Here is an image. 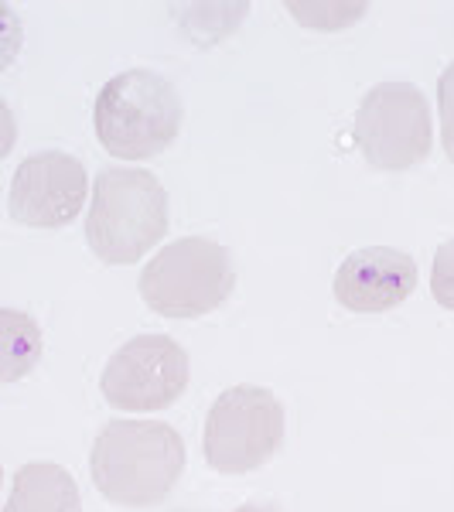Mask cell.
Segmentation results:
<instances>
[{"mask_svg":"<svg viewBox=\"0 0 454 512\" xmlns=\"http://www.w3.org/2000/svg\"><path fill=\"white\" fill-rule=\"evenodd\" d=\"M89 472L113 506H161L185 472V441L161 420H110L96 434Z\"/></svg>","mask_w":454,"mask_h":512,"instance_id":"1","label":"cell"},{"mask_svg":"<svg viewBox=\"0 0 454 512\" xmlns=\"http://www.w3.org/2000/svg\"><path fill=\"white\" fill-rule=\"evenodd\" d=\"M168 222V192L151 171L106 168L96 175L86 243L103 263H137L161 243Z\"/></svg>","mask_w":454,"mask_h":512,"instance_id":"2","label":"cell"},{"mask_svg":"<svg viewBox=\"0 0 454 512\" xmlns=\"http://www.w3.org/2000/svg\"><path fill=\"white\" fill-rule=\"evenodd\" d=\"M181 96L151 69H127L96 96V137L110 158L147 161L168 151L181 130Z\"/></svg>","mask_w":454,"mask_h":512,"instance_id":"3","label":"cell"},{"mask_svg":"<svg viewBox=\"0 0 454 512\" xmlns=\"http://www.w3.org/2000/svg\"><path fill=\"white\" fill-rule=\"evenodd\" d=\"M236 287L233 256L222 243L185 236L140 270V297L161 318H202L222 308Z\"/></svg>","mask_w":454,"mask_h":512,"instance_id":"4","label":"cell"},{"mask_svg":"<svg viewBox=\"0 0 454 512\" xmlns=\"http://www.w3.org/2000/svg\"><path fill=\"white\" fill-rule=\"evenodd\" d=\"M280 444H284V407L263 386H233L219 393L205 417V461L222 475L257 472L280 451Z\"/></svg>","mask_w":454,"mask_h":512,"instance_id":"5","label":"cell"},{"mask_svg":"<svg viewBox=\"0 0 454 512\" xmlns=\"http://www.w3.org/2000/svg\"><path fill=\"white\" fill-rule=\"evenodd\" d=\"M356 144L373 168L407 171L434 147L431 106L414 82H379L356 110Z\"/></svg>","mask_w":454,"mask_h":512,"instance_id":"6","label":"cell"},{"mask_svg":"<svg viewBox=\"0 0 454 512\" xmlns=\"http://www.w3.org/2000/svg\"><path fill=\"white\" fill-rule=\"evenodd\" d=\"M188 386V352L168 335H137L110 355L99 379L106 403L130 414L164 410Z\"/></svg>","mask_w":454,"mask_h":512,"instance_id":"7","label":"cell"},{"mask_svg":"<svg viewBox=\"0 0 454 512\" xmlns=\"http://www.w3.org/2000/svg\"><path fill=\"white\" fill-rule=\"evenodd\" d=\"M89 178L82 161L65 151H38L18 164L7 195L14 222L31 229H62L82 216Z\"/></svg>","mask_w":454,"mask_h":512,"instance_id":"8","label":"cell"},{"mask_svg":"<svg viewBox=\"0 0 454 512\" xmlns=\"http://www.w3.org/2000/svg\"><path fill=\"white\" fill-rule=\"evenodd\" d=\"M417 263L410 253L393 246H362L349 253L335 270V301L356 315L393 311L414 294Z\"/></svg>","mask_w":454,"mask_h":512,"instance_id":"9","label":"cell"},{"mask_svg":"<svg viewBox=\"0 0 454 512\" xmlns=\"http://www.w3.org/2000/svg\"><path fill=\"white\" fill-rule=\"evenodd\" d=\"M4 512H82L79 485L62 465L35 461L18 468Z\"/></svg>","mask_w":454,"mask_h":512,"instance_id":"10","label":"cell"},{"mask_svg":"<svg viewBox=\"0 0 454 512\" xmlns=\"http://www.w3.org/2000/svg\"><path fill=\"white\" fill-rule=\"evenodd\" d=\"M0 349H4V383H18L41 359V332L24 311H0Z\"/></svg>","mask_w":454,"mask_h":512,"instance_id":"11","label":"cell"},{"mask_svg":"<svg viewBox=\"0 0 454 512\" xmlns=\"http://www.w3.org/2000/svg\"><path fill=\"white\" fill-rule=\"evenodd\" d=\"M287 11L294 14L297 21H304L308 28H318V31H338V28H349L352 21H359L366 14V7H297L291 4Z\"/></svg>","mask_w":454,"mask_h":512,"instance_id":"12","label":"cell"},{"mask_svg":"<svg viewBox=\"0 0 454 512\" xmlns=\"http://www.w3.org/2000/svg\"><path fill=\"white\" fill-rule=\"evenodd\" d=\"M431 294L441 308L454 311V239L444 243L434 253V270H431Z\"/></svg>","mask_w":454,"mask_h":512,"instance_id":"13","label":"cell"},{"mask_svg":"<svg viewBox=\"0 0 454 512\" xmlns=\"http://www.w3.org/2000/svg\"><path fill=\"white\" fill-rule=\"evenodd\" d=\"M437 110H441V144L454 161V62L437 79Z\"/></svg>","mask_w":454,"mask_h":512,"instance_id":"14","label":"cell"},{"mask_svg":"<svg viewBox=\"0 0 454 512\" xmlns=\"http://www.w3.org/2000/svg\"><path fill=\"white\" fill-rule=\"evenodd\" d=\"M233 512H270V509H260V506H239Z\"/></svg>","mask_w":454,"mask_h":512,"instance_id":"15","label":"cell"}]
</instances>
